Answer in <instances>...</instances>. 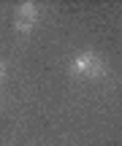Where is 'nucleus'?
Masks as SVG:
<instances>
[{
    "label": "nucleus",
    "instance_id": "obj_1",
    "mask_svg": "<svg viewBox=\"0 0 122 146\" xmlns=\"http://www.w3.org/2000/svg\"><path fill=\"white\" fill-rule=\"evenodd\" d=\"M73 73H79V76H87V78H98L103 73V60L98 57L95 52H81L73 57Z\"/></svg>",
    "mask_w": 122,
    "mask_h": 146
},
{
    "label": "nucleus",
    "instance_id": "obj_2",
    "mask_svg": "<svg viewBox=\"0 0 122 146\" xmlns=\"http://www.w3.org/2000/svg\"><path fill=\"white\" fill-rule=\"evenodd\" d=\"M35 19H38V5L35 3H19V8H16V19H14V27L19 33H30L33 30V25H35Z\"/></svg>",
    "mask_w": 122,
    "mask_h": 146
},
{
    "label": "nucleus",
    "instance_id": "obj_3",
    "mask_svg": "<svg viewBox=\"0 0 122 146\" xmlns=\"http://www.w3.org/2000/svg\"><path fill=\"white\" fill-rule=\"evenodd\" d=\"M5 73H8V68H5V62H3V60H0V84L5 81Z\"/></svg>",
    "mask_w": 122,
    "mask_h": 146
}]
</instances>
